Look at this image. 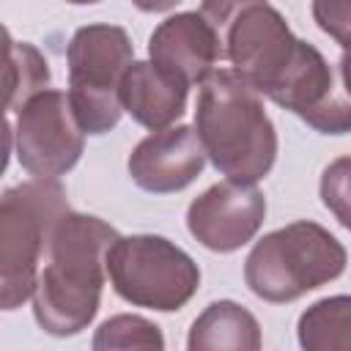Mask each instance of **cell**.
Instances as JSON below:
<instances>
[{
	"instance_id": "cell-3",
	"label": "cell",
	"mask_w": 351,
	"mask_h": 351,
	"mask_svg": "<svg viewBox=\"0 0 351 351\" xmlns=\"http://www.w3.org/2000/svg\"><path fill=\"white\" fill-rule=\"evenodd\" d=\"M195 132L206 159L228 181L255 186L274 167L277 129L261 93L233 69H219L200 85Z\"/></svg>"
},
{
	"instance_id": "cell-17",
	"label": "cell",
	"mask_w": 351,
	"mask_h": 351,
	"mask_svg": "<svg viewBox=\"0 0 351 351\" xmlns=\"http://www.w3.org/2000/svg\"><path fill=\"white\" fill-rule=\"evenodd\" d=\"M318 195L329 214L346 230H351V156H340L324 167Z\"/></svg>"
},
{
	"instance_id": "cell-6",
	"label": "cell",
	"mask_w": 351,
	"mask_h": 351,
	"mask_svg": "<svg viewBox=\"0 0 351 351\" xmlns=\"http://www.w3.org/2000/svg\"><path fill=\"white\" fill-rule=\"evenodd\" d=\"M69 101L85 134H107L118 126L121 80L134 63V44L121 25H82L74 30L69 49Z\"/></svg>"
},
{
	"instance_id": "cell-16",
	"label": "cell",
	"mask_w": 351,
	"mask_h": 351,
	"mask_svg": "<svg viewBox=\"0 0 351 351\" xmlns=\"http://www.w3.org/2000/svg\"><path fill=\"white\" fill-rule=\"evenodd\" d=\"M90 351H165V335L145 315L118 313L96 326Z\"/></svg>"
},
{
	"instance_id": "cell-15",
	"label": "cell",
	"mask_w": 351,
	"mask_h": 351,
	"mask_svg": "<svg viewBox=\"0 0 351 351\" xmlns=\"http://www.w3.org/2000/svg\"><path fill=\"white\" fill-rule=\"evenodd\" d=\"M47 58L27 41H14L5 30V112L8 118L49 85Z\"/></svg>"
},
{
	"instance_id": "cell-18",
	"label": "cell",
	"mask_w": 351,
	"mask_h": 351,
	"mask_svg": "<svg viewBox=\"0 0 351 351\" xmlns=\"http://www.w3.org/2000/svg\"><path fill=\"white\" fill-rule=\"evenodd\" d=\"M315 25L343 49L351 47V0H315L310 5Z\"/></svg>"
},
{
	"instance_id": "cell-7",
	"label": "cell",
	"mask_w": 351,
	"mask_h": 351,
	"mask_svg": "<svg viewBox=\"0 0 351 351\" xmlns=\"http://www.w3.org/2000/svg\"><path fill=\"white\" fill-rule=\"evenodd\" d=\"M107 277L123 302L156 313L181 310L200 288L192 255L154 233L121 236L107 252Z\"/></svg>"
},
{
	"instance_id": "cell-2",
	"label": "cell",
	"mask_w": 351,
	"mask_h": 351,
	"mask_svg": "<svg viewBox=\"0 0 351 351\" xmlns=\"http://www.w3.org/2000/svg\"><path fill=\"white\" fill-rule=\"evenodd\" d=\"M121 233L93 214L69 211L52 230L49 252L33 293L36 324L52 337L90 326L101 304L107 252Z\"/></svg>"
},
{
	"instance_id": "cell-4",
	"label": "cell",
	"mask_w": 351,
	"mask_h": 351,
	"mask_svg": "<svg viewBox=\"0 0 351 351\" xmlns=\"http://www.w3.org/2000/svg\"><path fill=\"white\" fill-rule=\"evenodd\" d=\"M346 263V247L324 225L296 219L255 241L244 261V282L258 299L288 304L337 280Z\"/></svg>"
},
{
	"instance_id": "cell-12",
	"label": "cell",
	"mask_w": 351,
	"mask_h": 351,
	"mask_svg": "<svg viewBox=\"0 0 351 351\" xmlns=\"http://www.w3.org/2000/svg\"><path fill=\"white\" fill-rule=\"evenodd\" d=\"M189 85L151 60H134L121 80V107L151 132L170 129L186 112Z\"/></svg>"
},
{
	"instance_id": "cell-14",
	"label": "cell",
	"mask_w": 351,
	"mask_h": 351,
	"mask_svg": "<svg viewBox=\"0 0 351 351\" xmlns=\"http://www.w3.org/2000/svg\"><path fill=\"white\" fill-rule=\"evenodd\" d=\"M302 351H351V293L313 302L296 321Z\"/></svg>"
},
{
	"instance_id": "cell-8",
	"label": "cell",
	"mask_w": 351,
	"mask_h": 351,
	"mask_svg": "<svg viewBox=\"0 0 351 351\" xmlns=\"http://www.w3.org/2000/svg\"><path fill=\"white\" fill-rule=\"evenodd\" d=\"M25 173L38 181H58L85 151V132L80 129L69 93L47 88L8 118V143Z\"/></svg>"
},
{
	"instance_id": "cell-13",
	"label": "cell",
	"mask_w": 351,
	"mask_h": 351,
	"mask_svg": "<svg viewBox=\"0 0 351 351\" xmlns=\"http://www.w3.org/2000/svg\"><path fill=\"white\" fill-rule=\"evenodd\" d=\"M258 318L233 299L211 302L189 326L186 351H261Z\"/></svg>"
},
{
	"instance_id": "cell-19",
	"label": "cell",
	"mask_w": 351,
	"mask_h": 351,
	"mask_svg": "<svg viewBox=\"0 0 351 351\" xmlns=\"http://www.w3.org/2000/svg\"><path fill=\"white\" fill-rule=\"evenodd\" d=\"M337 88H340V93L351 101V47H346L343 49V55H340V60H337Z\"/></svg>"
},
{
	"instance_id": "cell-11",
	"label": "cell",
	"mask_w": 351,
	"mask_h": 351,
	"mask_svg": "<svg viewBox=\"0 0 351 351\" xmlns=\"http://www.w3.org/2000/svg\"><path fill=\"white\" fill-rule=\"evenodd\" d=\"M206 167V151L195 126L178 123L165 132L143 137L126 162L132 181L151 195H170L186 189Z\"/></svg>"
},
{
	"instance_id": "cell-1",
	"label": "cell",
	"mask_w": 351,
	"mask_h": 351,
	"mask_svg": "<svg viewBox=\"0 0 351 351\" xmlns=\"http://www.w3.org/2000/svg\"><path fill=\"white\" fill-rule=\"evenodd\" d=\"M200 11L222 25L225 58L261 96L321 134L351 132V101L329 60L296 38L271 3H203Z\"/></svg>"
},
{
	"instance_id": "cell-10",
	"label": "cell",
	"mask_w": 351,
	"mask_h": 351,
	"mask_svg": "<svg viewBox=\"0 0 351 351\" xmlns=\"http://www.w3.org/2000/svg\"><path fill=\"white\" fill-rule=\"evenodd\" d=\"M148 58L189 88L203 85L217 71L219 58H225L222 25L200 8L173 14L154 27L148 38Z\"/></svg>"
},
{
	"instance_id": "cell-5",
	"label": "cell",
	"mask_w": 351,
	"mask_h": 351,
	"mask_svg": "<svg viewBox=\"0 0 351 351\" xmlns=\"http://www.w3.org/2000/svg\"><path fill=\"white\" fill-rule=\"evenodd\" d=\"M58 181H22L0 197V304L16 310L36 293L38 263L47 261L55 225L69 214Z\"/></svg>"
},
{
	"instance_id": "cell-9",
	"label": "cell",
	"mask_w": 351,
	"mask_h": 351,
	"mask_svg": "<svg viewBox=\"0 0 351 351\" xmlns=\"http://www.w3.org/2000/svg\"><path fill=\"white\" fill-rule=\"evenodd\" d=\"M266 219V197L258 186L219 181L200 192L186 208L192 239L211 252H236L255 239Z\"/></svg>"
}]
</instances>
